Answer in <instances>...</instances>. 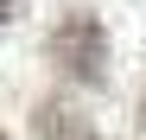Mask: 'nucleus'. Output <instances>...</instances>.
Listing matches in <instances>:
<instances>
[{"label": "nucleus", "instance_id": "nucleus-1", "mask_svg": "<svg viewBox=\"0 0 146 140\" xmlns=\"http://www.w3.org/2000/svg\"><path fill=\"white\" fill-rule=\"evenodd\" d=\"M51 64L64 77L89 83V89L108 83V32H102V19L95 13H64L57 32H51Z\"/></svg>", "mask_w": 146, "mask_h": 140}, {"label": "nucleus", "instance_id": "nucleus-2", "mask_svg": "<svg viewBox=\"0 0 146 140\" xmlns=\"http://www.w3.org/2000/svg\"><path fill=\"white\" fill-rule=\"evenodd\" d=\"M38 134H44V140H102V134L89 127V115L64 108V102H44V108H38Z\"/></svg>", "mask_w": 146, "mask_h": 140}, {"label": "nucleus", "instance_id": "nucleus-3", "mask_svg": "<svg viewBox=\"0 0 146 140\" xmlns=\"http://www.w3.org/2000/svg\"><path fill=\"white\" fill-rule=\"evenodd\" d=\"M13 13H19V0H0V26H7V19H13Z\"/></svg>", "mask_w": 146, "mask_h": 140}, {"label": "nucleus", "instance_id": "nucleus-4", "mask_svg": "<svg viewBox=\"0 0 146 140\" xmlns=\"http://www.w3.org/2000/svg\"><path fill=\"white\" fill-rule=\"evenodd\" d=\"M140 134H146V96H140Z\"/></svg>", "mask_w": 146, "mask_h": 140}, {"label": "nucleus", "instance_id": "nucleus-5", "mask_svg": "<svg viewBox=\"0 0 146 140\" xmlns=\"http://www.w3.org/2000/svg\"><path fill=\"white\" fill-rule=\"evenodd\" d=\"M0 140H7V134H0Z\"/></svg>", "mask_w": 146, "mask_h": 140}]
</instances>
